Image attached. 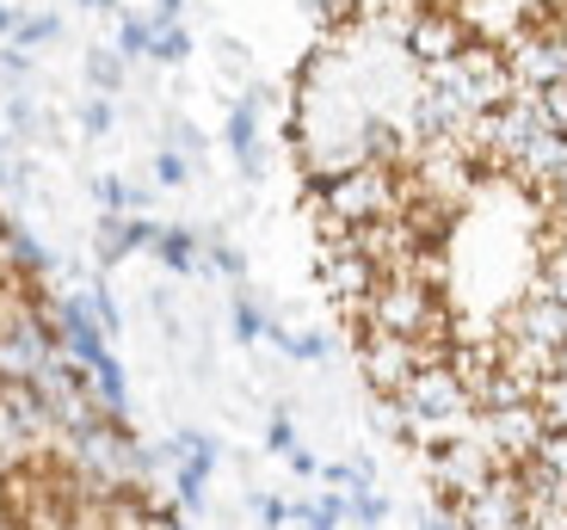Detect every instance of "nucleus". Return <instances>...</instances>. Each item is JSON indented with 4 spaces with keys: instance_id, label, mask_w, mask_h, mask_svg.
Wrapping results in <instances>:
<instances>
[{
    "instance_id": "1",
    "label": "nucleus",
    "mask_w": 567,
    "mask_h": 530,
    "mask_svg": "<svg viewBox=\"0 0 567 530\" xmlns=\"http://www.w3.org/2000/svg\"><path fill=\"white\" fill-rule=\"evenodd\" d=\"M309 204L327 216V235H352V229L395 222V216L408 210V186L395 179V167H377V160H364V167L340 173V179H327V186L315 191Z\"/></svg>"
},
{
    "instance_id": "2",
    "label": "nucleus",
    "mask_w": 567,
    "mask_h": 530,
    "mask_svg": "<svg viewBox=\"0 0 567 530\" xmlns=\"http://www.w3.org/2000/svg\"><path fill=\"white\" fill-rule=\"evenodd\" d=\"M364 333H395V340H420V345H451V321L439 309V290L425 284V278H383V284L370 290L364 315H358Z\"/></svg>"
},
{
    "instance_id": "3",
    "label": "nucleus",
    "mask_w": 567,
    "mask_h": 530,
    "mask_svg": "<svg viewBox=\"0 0 567 530\" xmlns=\"http://www.w3.org/2000/svg\"><path fill=\"white\" fill-rule=\"evenodd\" d=\"M420 86H432L439 100H451L463 117H487V112H499V105L518 93L512 74H506V56H499L494 43H482V38H468V50L451 56L444 69H425Z\"/></svg>"
},
{
    "instance_id": "4",
    "label": "nucleus",
    "mask_w": 567,
    "mask_h": 530,
    "mask_svg": "<svg viewBox=\"0 0 567 530\" xmlns=\"http://www.w3.org/2000/svg\"><path fill=\"white\" fill-rule=\"evenodd\" d=\"M494 475H499V463L487 457V445L475 438V432H463V438H451V445L425 450V481H432V493L444 500V512L468 506L487 481H494Z\"/></svg>"
},
{
    "instance_id": "5",
    "label": "nucleus",
    "mask_w": 567,
    "mask_h": 530,
    "mask_svg": "<svg viewBox=\"0 0 567 530\" xmlns=\"http://www.w3.org/2000/svg\"><path fill=\"white\" fill-rule=\"evenodd\" d=\"M444 358H451V345H420V340H395V333H364V345H358V371H364L377 402H395L425 364Z\"/></svg>"
},
{
    "instance_id": "6",
    "label": "nucleus",
    "mask_w": 567,
    "mask_h": 530,
    "mask_svg": "<svg viewBox=\"0 0 567 530\" xmlns=\"http://www.w3.org/2000/svg\"><path fill=\"white\" fill-rule=\"evenodd\" d=\"M543 414L537 402H518V407H494V414H475V438L487 445V457L499 463V469H525L530 457H537L543 445Z\"/></svg>"
},
{
    "instance_id": "7",
    "label": "nucleus",
    "mask_w": 567,
    "mask_h": 530,
    "mask_svg": "<svg viewBox=\"0 0 567 530\" xmlns=\"http://www.w3.org/2000/svg\"><path fill=\"white\" fill-rule=\"evenodd\" d=\"M463 530H525V481L518 469H499L468 506H456Z\"/></svg>"
},
{
    "instance_id": "8",
    "label": "nucleus",
    "mask_w": 567,
    "mask_h": 530,
    "mask_svg": "<svg viewBox=\"0 0 567 530\" xmlns=\"http://www.w3.org/2000/svg\"><path fill=\"white\" fill-rule=\"evenodd\" d=\"M456 19H463L468 31H482V43H506V38H518L525 25H537L543 19V0H456L451 7Z\"/></svg>"
},
{
    "instance_id": "9",
    "label": "nucleus",
    "mask_w": 567,
    "mask_h": 530,
    "mask_svg": "<svg viewBox=\"0 0 567 530\" xmlns=\"http://www.w3.org/2000/svg\"><path fill=\"white\" fill-rule=\"evenodd\" d=\"M499 340L537 345V352H561V345H567V309L530 290V297L518 302V309H512L506 321H499Z\"/></svg>"
},
{
    "instance_id": "10",
    "label": "nucleus",
    "mask_w": 567,
    "mask_h": 530,
    "mask_svg": "<svg viewBox=\"0 0 567 530\" xmlns=\"http://www.w3.org/2000/svg\"><path fill=\"white\" fill-rule=\"evenodd\" d=\"M401 50H408L420 69H444L451 56H463V50H468V25L456 13H432V7H425V13L413 19V31H408Z\"/></svg>"
},
{
    "instance_id": "11",
    "label": "nucleus",
    "mask_w": 567,
    "mask_h": 530,
    "mask_svg": "<svg viewBox=\"0 0 567 530\" xmlns=\"http://www.w3.org/2000/svg\"><path fill=\"white\" fill-rule=\"evenodd\" d=\"M155 235H161V222H148V216H100V229H93V259L112 272L117 259L148 253Z\"/></svg>"
},
{
    "instance_id": "12",
    "label": "nucleus",
    "mask_w": 567,
    "mask_h": 530,
    "mask_svg": "<svg viewBox=\"0 0 567 530\" xmlns=\"http://www.w3.org/2000/svg\"><path fill=\"white\" fill-rule=\"evenodd\" d=\"M228 155L241 160L247 179H259V173H266V155H259V105L254 100L228 105Z\"/></svg>"
},
{
    "instance_id": "13",
    "label": "nucleus",
    "mask_w": 567,
    "mask_h": 530,
    "mask_svg": "<svg viewBox=\"0 0 567 530\" xmlns=\"http://www.w3.org/2000/svg\"><path fill=\"white\" fill-rule=\"evenodd\" d=\"M198 229H179V222H161V235H155V247H148V253L161 259V266H167V272H179V278H192L198 272Z\"/></svg>"
},
{
    "instance_id": "14",
    "label": "nucleus",
    "mask_w": 567,
    "mask_h": 530,
    "mask_svg": "<svg viewBox=\"0 0 567 530\" xmlns=\"http://www.w3.org/2000/svg\"><path fill=\"white\" fill-rule=\"evenodd\" d=\"M38 457H43V445H38V438H31V432L13 419V407L0 402V475H19V469H31Z\"/></svg>"
},
{
    "instance_id": "15",
    "label": "nucleus",
    "mask_w": 567,
    "mask_h": 530,
    "mask_svg": "<svg viewBox=\"0 0 567 530\" xmlns=\"http://www.w3.org/2000/svg\"><path fill=\"white\" fill-rule=\"evenodd\" d=\"M86 81H93V93H100V100H117V93H124V81H130V62L100 43V50H86Z\"/></svg>"
},
{
    "instance_id": "16",
    "label": "nucleus",
    "mask_w": 567,
    "mask_h": 530,
    "mask_svg": "<svg viewBox=\"0 0 567 530\" xmlns=\"http://www.w3.org/2000/svg\"><path fill=\"white\" fill-rule=\"evenodd\" d=\"M124 62H136V56H148L155 50V19L148 13H117V43H112Z\"/></svg>"
},
{
    "instance_id": "17",
    "label": "nucleus",
    "mask_w": 567,
    "mask_h": 530,
    "mask_svg": "<svg viewBox=\"0 0 567 530\" xmlns=\"http://www.w3.org/2000/svg\"><path fill=\"white\" fill-rule=\"evenodd\" d=\"M56 38H62V13H25L13 25V50H25V56L31 50H50Z\"/></svg>"
},
{
    "instance_id": "18",
    "label": "nucleus",
    "mask_w": 567,
    "mask_h": 530,
    "mask_svg": "<svg viewBox=\"0 0 567 530\" xmlns=\"http://www.w3.org/2000/svg\"><path fill=\"white\" fill-rule=\"evenodd\" d=\"M228 321H235V340H241V345H259V340H266V328H271L247 290H235V302H228Z\"/></svg>"
},
{
    "instance_id": "19",
    "label": "nucleus",
    "mask_w": 567,
    "mask_h": 530,
    "mask_svg": "<svg viewBox=\"0 0 567 530\" xmlns=\"http://www.w3.org/2000/svg\"><path fill=\"white\" fill-rule=\"evenodd\" d=\"M86 302H93V315H100L105 340H117V333H124V309H117L112 284H105V278H93V284H86Z\"/></svg>"
},
{
    "instance_id": "20",
    "label": "nucleus",
    "mask_w": 567,
    "mask_h": 530,
    "mask_svg": "<svg viewBox=\"0 0 567 530\" xmlns=\"http://www.w3.org/2000/svg\"><path fill=\"white\" fill-rule=\"evenodd\" d=\"M537 414L549 432H567V376H549V383L537 388Z\"/></svg>"
},
{
    "instance_id": "21",
    "label": "nucleus",
    "mask_w": 567,
    "mask_h": 530,
    "mask_svg": "<svg viewBox=\"0 0 567 530\" xmlns=\"http://www.w3.org/2000/svg\"><path fill=\"white\" fill-rule=\"evenodd\" d=\"M346 518H358L364 530H377L389 518V500L377 488H352V493H346Z\"/></svg>"
},
{
    "instance_id": "22",
    "label": "nucleus",
    "mask_w": 567,
    "mask_h": 530,
    "mask_svg": "<svg viewBox=\"0 0 567 530\" xmlns=\"http://www.w3.org/2000/svg\"><path fill=\"white\" fill-rule=\"evenodd\" d=\"M148 56L167 62V69H173V62H185V56H192V31H185V25H155V50H148Z\"/></svg>"
},
{
    "instance_id": "23",
    "label": "nucleus",
    "mask_w": 567,
    "mask_h": 530,
    "mask_svg": "<svg viewBox=\"0 0 567 530\" xmlns=\"http://www.w3.org/2000/svg\"><path fill=\"white\" fill-rule=\"evenodd\" d=\"M93 198H100L105 216H130V186L117 173H100V179H93Z\"/></svg>"
},
{
    "instance_id": "24",
    "label": "nucleus",
    "mask_w": 567,
    "mask_h": 530,
    "mask_svg": "<svg viewBox=\"0 0 567 530\" xmlns=\"http://www.w3.org/2000/svg\"><path fill=\"white\" fill-rule=\"evenodd\" d=\"M112 124H117V105L93 93V100L81 105V129H86V136H93V143H100V136H112Z\"/></svg>"
},
{
    "instance_id": "25",
    "label": "nucleus",
    "mask_w": 567,
    "mask_h": 530,
    "mask_svg": "<svg viewBox=\"0 0 567 530\" xmlns=\"http://www.w3.org/2000/svg\"><path fill=\"white\" fill-rule=\"evenodd\" d=\"M302 7H309V19H315V25H327V31L352 25V19H358V0H302Z\"/></svg>"
},
{
    "instance_id": "26",
    "label": "nucleus",
    "mask_w": 567,
    "mask_h": 530,
    "mask_svg": "<svg viewBox=\"0 0 567 530\" xmlns=\"http://www.w3.org/2000/svg\"><path fill=\"white\" fill-rule=\"evenodd\" d=\"M185 179H192V160L179 155V148H161L155 155V186H167V191H179Z\"/></svg>"
},
{
    "instance_id": "27",
    "label": "nucleus",
    "mask_w": 567,
    "mask_h": 530,
    "mask_svg": "<svg viewBox=\"0 0 567 530\" xmlns=\"http://www.w3.org/2000/svg\"><path fill=\"white\" fill-rule=\"evenodd\" d=\"M530 463L567 481V432H543V445H537V457H530Z\"/></svg>"
},
{
    "instance_id": "28",
    "label": "nucleus",
    "mask_w": 567,
    "mask_h": 530,
    "mask_svg": "<svg viewBox=\"0 0 567 530\" xmlns=\"http://www.w3.org/2000/svg\"><path fill=\"white\" fill-rule=\"evenodd\" d=\"M284 358H297V364H321V358H327V333H321V328L290 333V345H284Z\"/></svg>"
},
{
    "instance_id": "29",
    "label": "nucleus",
    "mask_w": 567,
    "mask_h": 530,
    "mask_svg": "<svg viewBox=\"0 0 567 530\" xmlns=\"http://www.w3.org/2000/svg\"><path fill=\"white\" fill-rule=\"evenodd\" d=\"M266 450H271V457H290V450H297V426H290V414H284V407L266 419Z\"/></svg>"
},
{
    "instance_id": "30",
    "label": "nucleus",
    "mask_w": 567,
    "mask_h": 530,
    "mask_svg": "<svg viewBox=\"0 0 567 530\" xmlns=\"http://www.w3.org/2000/svg\"><path fill=\"white\" fill-rule=\"evenodd\" d=\"M254 518H259V530H284L290 524V500H278V493H254Z\"/></svg>"
},
{
    "instance_id": "31",
    "label": "nucleus",
    "mask_w": 567,
    "mask_h": 530,
    "mask_svg": "<svg viewBox=\"0 0 567 530\" xmlns=\"http://www.w3.org/2000/svg\"><path fill=\"white\" fill-rule=\"evenodd\" d=\"M210 266L223 278H247V253L241 247H228V241H216V235H210Z\"/></svg>"
},
{
    "instance_id": "32",
    "label": "nucleus",
    "mask_w": 567,
    "mask_h": 530,
    "mask_svg": "<svg viewBox=\"0 0 567 530\" xmlns=\"http://www.w3.org/2000/svg\"><path fill=\"white\" fill-rule=\"evenodd\" d=\"M537 100H543V117H549V129H561V136H567V81L543 86Z\"/></svg>"
},
{
    "instance_id": "33",
    "label": "nucleus",
    "mask_w": 567,
    "mask_h": 530,
    "mask_svg": "<svg viewBox=\"0 0 567 530\" xmlns=\"http://www.w3.org/2000/svg\"><path fill=\"white\" fill-rule=\"evenodd\" d=\"M167 148H179L185 160H198V155H204V136H198V129H192V124L179 117V124H173V143H167Z\"/></svg>"
},
{
    "instance_id": "34",
    "label": "nucleus",
    "mask_w": 567,
    "mask_h": 530,
    "mask_svg": "<svg viewBox=\"0 0 567 530\" xmlns=\"http://www.w3.org/2000/svg\"><path fill=\"white\" fill-rule=\"evenodd\" d=\"M0 74H7L13 86H25V74H31V56H25V50H0Z\"/></svg>"
},
{
    "instance_id": "35",
    "label": "nucleus",
    "mask_w": 567,
    "mask_h": 530,
    "mask_svg": "<svg viewBox=\"0 0 567 530\" xmlns=\"http://www.w3.org/2000/svg\"><path fill=\"white\" fill-rule=\"evenodd\" d=\"M284 463H290V469H297V475H309V481H315V475H321V463H315V457H309V450H302V445L290 450V457H284Z\"/></svg>"
},
{
    "instance_id": "36",
    "label": "nucleus",
    "mask_w": 567,
    "mask_h": 530,
    "mask_svg": "<svg viewBox=\"0 0 567 530\" xmlns=\"http://www.w3.org/2000/svg\"><path fill=\"white\" fill-rule=\"evenodd\" d=\"M549 204H555V210H561V222H567V173H561V179H555V186H549Z\"/></svg>"
},
{
    "instance_id": "37",
    "label": "nucleus",
    "mask_w": 567,
    "mask_h": 530,
    "mask_svg": "<svg viewBox=\"0 0 567 530\" xmlns=\"http://www.w3.org/2000/svg\"><path fill=\"white\" fill-rule=\"evenodd\" d=\"M456 524V512H432V518H420V530H451Z\"/></svg>"
},
{
    "instance_id": "38",
    "label": "nucleus",
    "mask_w": 567,
    "mask_h": 530,
    "mask_svg": "<svg viewBox=\"0 0 567 530\" xmlns=\"http://www.w3.org/2000/svg\"><path fill=\"white\" fill-rule=\"evenodd\" d=\"M13 25H19V13L7 7V0H0V38H13Z\"/></svg>"
},
{
    "instance_id": "39",
    "label": "nucleus",
    "mask_w": 567,
    "mask_h": 530,
    "mask_svg": "<svg viewBox=\"0 0 567 530\" xmlns=\"http://www.w3.org/2000/svg\"><path fill=\"white\" fill-rule=\"evenodd\" d=\"M86 13H117V0H81Z\"/></svg>"
},
{
    "instance_id": "40",
    "label": "nucleus",
    "mask_w": 567,
    "mask_h": 530,
    "mask_svg": "<svg viewBox=\"0 0 567 530\" xmlns=\"http://www.w3.org/2000/svg\"><path fill=\"white\" fill-rule=\"evenodd\" d=\"M555 376H567V345H561V352H555Z\"/></svg>"
},
{
    "instance_id": "41",
    "label": "nucleus",
    "mask_w": 567,
    "mask_h": 530,
    "mask_svg": "<svg viewBox=\"0 0 567 530\" xmlns=\"http://www.w3.org/2000/svg\"><path fill=\"white\" fill-rule=\"evenodd\" d=\"M555 235H561V247H567V222H555Z\"/></svg>"
}]
</instances>
